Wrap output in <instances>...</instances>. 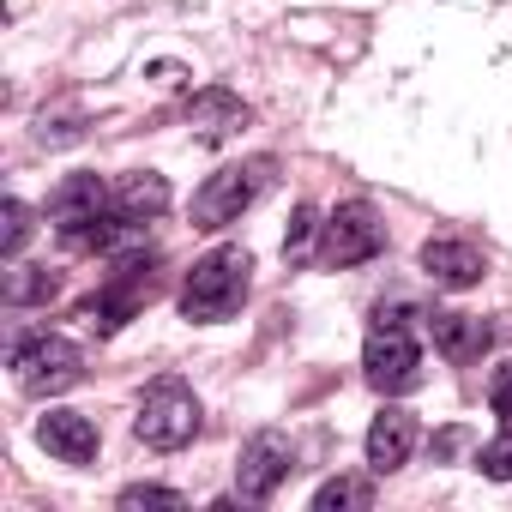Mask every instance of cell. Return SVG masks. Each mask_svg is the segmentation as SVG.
<instances>
[{
    "label": "cell",
    "instance_id": "cell-10",
    "mask_svg": "<svg viewBox=\"0 0 512 512\" xmlns=\"http://www.w3.org/2000/svg\"><path fill=\"white\" fill-rule=\"evenodd\" d=\"M410 452H416V416L404 404H386L368 422V470L374 476H392V470L410 464Z\"/></svg>",
    "mask_w": 512,
    "mask_h": 512
},
{
    "label": "cell",
    "instance_id": "cell-18",
    "mask_svg": "<svg viewBox=\"0 0 512 512\" xmlns=\"http://www.w3.org/2000/svg\"><path fill=\"white\" fill-rule=\"evenodd\" d=\"M368 500H374V488H368V482H356V476H332V482H320V494H314V512L368 506Z\"/></svg>",
    "mask_w": 512,
    "mask_h": 512
},
{
    "label": "cell",
    "instance_id": "cell-19",
    "mask_svg": "<svg viewBox=\"0 0 512 512\" xmlns=\"http://www.w3.org/2000/svg\"><path fill=\"white\" fill-rule=\"evenodd\" d=\"M0 223H7V229H0V247H7V260H19L25 241H31V205L7 199V205H0Z\"/></svg>",
    "mask_w": 512,
    "mask_h": 512
},
{
    "label": "cell",
    "instance_id": "cell-8",
    "mask_svg": "<svg viewBox=\"0 0 512 512\" xmlns=\"http://www.w3.org/2000/svg\"><path fill=\"white\" fill-rule=\"evenodd\" d=\"M416 368H422V350L410 344V332L398 326H374L368 350H362V374L374 392H410L416 386Z\"/></svg>",
    "mask_w": 512,
    "mask_h": 512
},
{
    "label": "cell",
    "instance_id": "cell-25",
    "mask_svg": "<svg viewBox=\"0 0 512 512\" xmlns=\"http://www.w3.org/2000/svg\"><path fill=\"white\" fill-rule=\"evenodd\" d=\"M151 73H157V85H169V91H181V85H187V67H175V61H157Z\"/></svg>",
    "mask_w": 512,
    "mask_h": 512
},
{
    "label": "cell",
    "instance_id": "cell-13",
    "mask_svg": "<svg viewBox=\"0 0 512 512\" xmlns=\"http://www.w3.org/2000/svg\"><path fill=\"white\" fill-rule=\"evenodd\" d=\"M37 440L61 458V464H91L97 458V422L79 416V410H49L37 422Z\"/></svg>",
    "mask_w": 512,
    "mask_h": 512
},
{
    "label": "cell",
    "instance_id": "cell-22",
    "mask_svg": "<svg viewBox=\"0 0 512 512\" xmlns=\"http://www.w3.org/2000/svg\"><path fill=\"white\" fill-rule=\"evenodd\" d=\"M488 404H494L500 428H512V362H500V368H494V380H488Z\"/></svg>",
    "mask_w": 512,
    "mask_h": 512
},
{
    "label": "cell",
    "instance_id": "cell-21",
    "mask_svg": "<svg viewBox=\"0 0 512 512\" xmlns=\"http://www.w3.org/2000/svg\"><path fill=\"white\" fill-rule=\"evenodd\" d=\"M314 229H320V217H314V205H296V211H290V229H284V253H290V260H302V253H308V241H314Z\"/></svg>",
    "mask_w": 512,
    "mask_h": 512
},
{
    "label": "cell",
    "instance_id": "cell-14",
    "mask_svg": "<svg viewBox=\"0 0 512 512\" xmlns=\"http://www.w3.org/2000/svg\"><path fill=\"white\" fill-rule=\"evenodd\" d=\"M428 332H434V350L446 356V362H482V350L494 344V332H488V320H470V314H428Z\"/></svg>",
    "mask_w": 512,
    "mask_h": 512
},
{
    "label": "cell",
    "instance_id": "cell-15",
    "mask_svg": "<svg viewBox=\"0 0 512 512\" xmlns=\"http://www.w3.org/2000/svg\"><path fill=\"white\" fill-rule=\"evenodd\" d=\"M115 211H121V217H139V223L163 217V211H169V181H163L157 169L121 175V181H115Z\"/></svg>",
    "mask_w": 512,
    "mask_h": 512
},
{
    "label": "cell",
    "instance_id": "cell-6",
    "mask_svg": "<svg viewBox=\"0 0 512 512\" xmlns=\"http://www.w3.org/2000/svg\"><path fill=\"white\" fill-rule=\"evenodd\" d=\"M320 235H326V266H362V260H374V253L386 247V223H380V211L368 205V199H350V205H338L326 223H320Z\"/></svg>",
    "mask_w": 512,
    "mask_h": 512
},
{
    "label": "cell",
    "instance_id": "cell-7",
    "mask_svg": "<svg viewBox=\"0 0 512 512\" xmlns=\"http://www.w3.org/2000/svg\"><path fill=\"white\" fill-rule=\"evenodd\" d=\"M290 464H296V452H290V440L278 434V428H260L247 446H241V464H235V488H241V500H272L278 494V482L290 476Z\"/></svg>",
    "mask_w": 512,
    "mask_h": 512
},
{
    "label": "cell",
    "instance_id": "cell-9",
    "mask_svg": "<svg viewBox=\"0 0 512 512\" xmlns=\"http://www.w3.org/2000/svg\"><path fill=\"white\" fill-rule=\"evenodd\" d=\"M103 211H115V193H109L97 175H67V181L49 193V223H55L61 235H73V229L97 223Z\"/></svg>",
    "mask_w": 512,
    "mask_h": 512
},
{
    "label": "cell",
    "instance_id": "cell-20",
    "mask_svg": "<svg viewBox=\"0 0 512 512\" xmlns=\"http://www.w3.org/2000/svg\"><path fill=\"white\" fill-rule=\"evenodd\" d=\"M476 470H482L488 482H512V428H506L500 440H488V446L476 452Z\"/></svg>",
    "mask_w": 512,
    "mask_h": 512
},
{
    "label": "cell",
    "instance_id": "cell-16",
    "mask_svg": "<svg viewBox=\"0 0 512 512\" xmlns=\"http://www.w3.org/2000/svg\"><path fill=\"white\" fill-rule=\"evenodd\" d=\"M61 290V278L49 272V266H13L7 272V302L13 308H37V302H49Z\"/></svg>",
    "mask_w": 512,
    "mask_h": 512
},
{
    "label": "cell",
    "instance_id": "cell-5",
    "mask_svg": "<svg viewBox=\"0 0 512 512\" xmlns=\"http://www.w3.org/2000/svg\"><path fill=\"white\" fill-rule=\"evenodd\" d=\"M266 175H272L266 157H260V163H229V169L205 175V187L193 193V229H223V223H235L253 199H260Z\"/></svg>",
    "mask_w": 512,
    "mask_h": 512
},
{
    "label": "cell",
    "instance_id": "cell-12",
    "mask_svg": "<svg viewBox=\"0 0 512 512\" xmlns=\"http://www.w3.org/2000/svg\"><path fill=\"white\" fill-rule=\"evenodd\" d=\"M187 127H193V139L223 145V139H235V133L247 127V103H241L235 91H223V85L193 91V103H187Z\"/></svg>",
    "mask_w": 512,
    "mask_h": 512
},
{
    "label": "cell",
    "instance_id": "cell-3",
    "mask_svg": "<svg viewBox=\"0 0 512 512\" xmlns=\"http://www.w3.org/2000/svg\"><path fill=\"white\" fill-rule=\"evenodd\" d=\"M13 374L31 398H55V392H73L85 380V356L73 338L61 332H37V338H19L13 344Z\"/></svg>",
    "mask_w": 512,
    "mask_h": 512
},
{
    "label": "cell",
    "instance_id": "cell-2",
    "mask_svg": "<svg viewBox=\"0 0 512 512\" xmlns=\"http://www.w3.org/2000/svg\"><path fill=\"white\" fill-rule=\"evenodd\" d=\"M133 434H139L151 452H181V446L199 434V398H193V386H187V380H175V374L151 380V386H145V398H139Z\"/></svg>",
    "mask_w": 512,
    "mask_h": 512
},
{
    "label": "cell",
    "instance_id": "cell-1",
    "mask_svg": "<svg viewBox=\"0 0 512 512\" xmlns=\"http://www.w3.org/2000/svg\"><path fill=\"white\" fill-rule=\"evenodd\" d=\"M247 284H253L247 247H211L205 260H193V272H187V284H181V314H187L193 326L229 320V314L247 302Z\"/></svg>",
    "mask_w": 512,
    "mask_h": 512
},
{
    "label": "cell",
    "instance_id": "cell-11",
    "mask_svg": "<svg viewBox=\"0 0 512 512\" xmlns=\"http://www.w3.org/2000/svg\"><path fill=\"white\" fill-rule=\"evenodd\" d=\"M422 272L440 290H476L482 284V253L458 235H434V241H422Z\"/></svg>",
    "mask_w": 512,
    "mask_h": 512
},
{
    "label": "cell",
    "instance_id": "cell-23",
    "mask_svg": "<svg viewBox=\"0 0 512 512\" xmlns=\"http://www.w3.org/2000/svg\"><path fill=\"white\" fill-rule=\"evenodd\" d=\"M73 139H85V127H79L73 115H55V121L43 115V121H37V145H73Z\"/></svg>",
    "mask_w": 512,
    "mask_h": 512
},
{
    "label": "cell",
    "instance_id": "cell-24",
    "mask_svg": "<svg viewBox=\"0 0 512 512\" xmlns=\"http://www.w3.org/2000/svg\"><path fill=\"white\" fill-rule=\"evenodd\" d=\"M374 326H398V332H404V326H410V302H392V308L380 302V308H374Z\"/></svg>",
    "mask_w": 512,
    "mask_h": 512
},
{
    "label": "cell",
    "instance_id": "cell-17",
    "mask_svg": "<svg viewBox=\"0 0 512 512\" xmlns=\"http://www.w3.org/2000/svg\"><path fill=\"white\" fill-rule=\"evenodd\" d=\"M121 512H181L187 500L175 494V488H157V482H133V488H121V500H115Z\"/></svg>",
    "mask_w": 512,
    "mask_h": 512
},
{
    "label": "cell",
    "instance_id": "cell-4",
    "mask_svg": "<svg viewBox=\"0 0 512 512\" xmlns=\"http://www.w3.org/2000/svg\"><path fill=\"white\" fill-rule=\"evenodd\" d=\"M157 290H163V260H157V253H145V260H121V266L109 272V284L85 302V320L109 338V332H121Z\"/></svg>",
    "mask_w": 512,
    "mask_h": 512
}]
</instances>
